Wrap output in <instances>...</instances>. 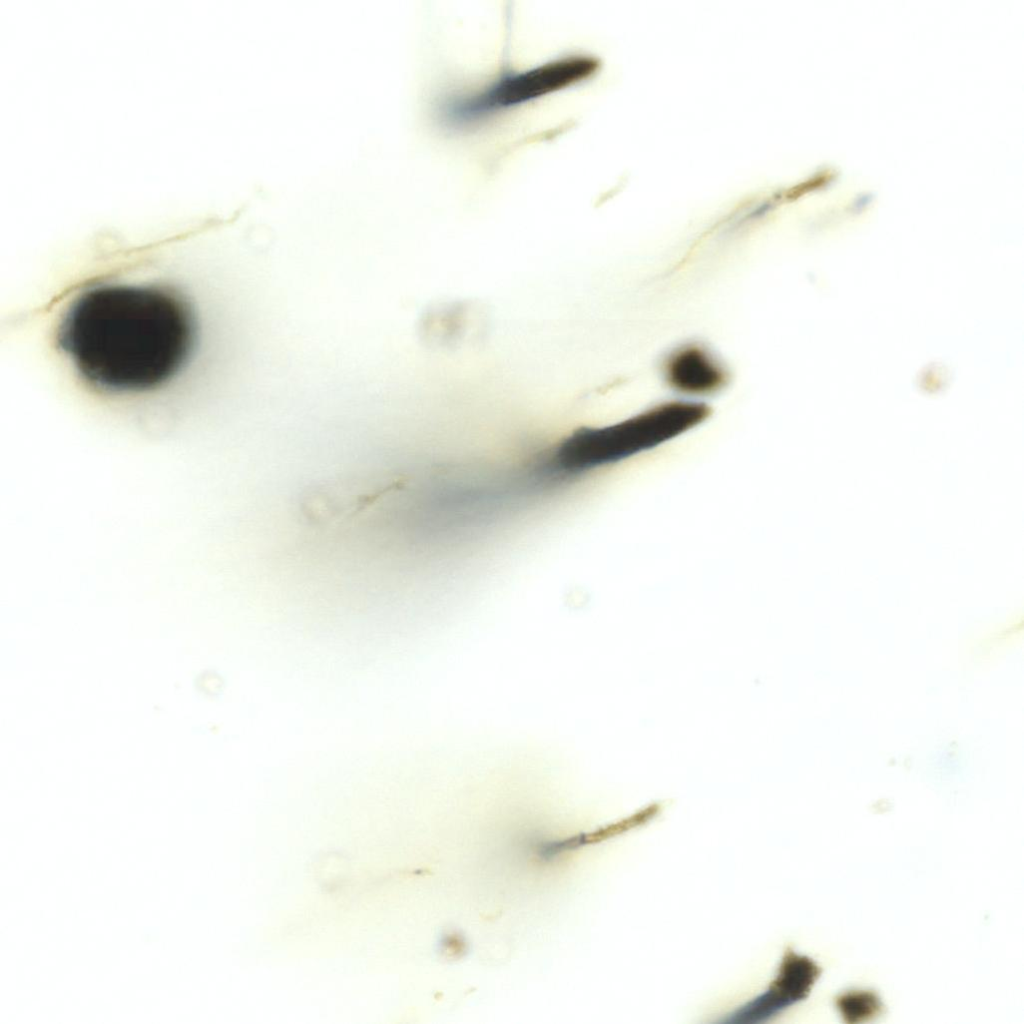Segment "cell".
Segmentation results:
<instances>
[{
  "label": "cell",
  "mask_w": 1024,
  "mask_h": 1024,
  "mask_svg": "<svg viewBox=\"0 0 1024 1024\" xmlns=\"http://www.w3.org/2000/svg\"><path fill=\"white\" fill-rule=\"evenodd\" d=\"M195 333L191 307L178 294L151 285L100 284L68 307L58 344L91 386L143 392L181 370Z\"/></svg>",
  "instance_id": "obj_1"
},
{
  "label": "cell",
  "mask_w": 1024,
  "mask_h": 1024,
  "mask_svg": "<svg viewBox=\"0 0 1024 1024\" xmlns=\"http://www.w3.org/2000/svg\"><path fill=\"white\" fill-rule=\"evenodd\" d=\"M597 66L593 58L575 55L521 72H506L478 89L442 96L437 103V119L449 130L470 129L511 108L580 82Z\"/></svg>",
  "instance_id": "obj_2"
},
{
  "label": "cell",
  "mask_w": 1024,
  "mask_h": 1024,
  "mask_svg": "<svg viewBox=\"0 0 1024 1024\" xmlns=\"http://www.w3.org/2000/svg\"><path fill=\"white\" fill-rule=\"evenodd\" d=\"M821 967L811 958L787 948L774 979L761 994L727 1014L721 1022L760 1023L806 999L820 977Z\"/></svg>",
  "instance_id": "obj_3"
},
{
  "label": "cell",
  "mask_w": 1024,
  "mask_h": 1024,
  "mask_svg": "<svg viewBox=\"0 0 1024 1024\" xmlns=\"http://www.w3.org/2000/svg\"><path fill=\"white\" fill-rule=\"evenodd\" d=\"M669 376L675 385L690 391L709 390L723 380L717 365L699 349H687L675 355L669 363Z\"/></svg>",
  "instance_id": "obj_4"
},
{
  "label": "cell",
  "mask_w": 1024,
  "mask_h": 1024,
  "mask_svg": "<svg viewBox=\"0 0 1024 1024\" xmlns=\"http://www.w3.org/2000/svg\"><path fill=\"white\" fill-rule=\"evenodd\" d=\"M836 1006L846 1023H862L879 1016L883 1004L879 996L870 990H853L836 998Z\"/></svg>",
  "instance_id": "obj_5"
}]
</instances>
